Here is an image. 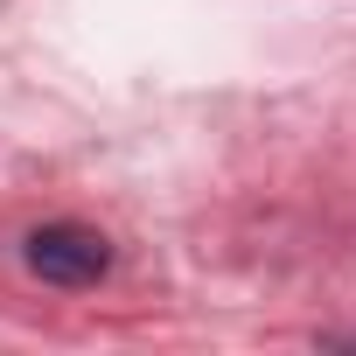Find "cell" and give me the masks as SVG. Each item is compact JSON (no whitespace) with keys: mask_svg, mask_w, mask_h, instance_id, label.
<instances>
[{"mask_svg":"<svg viewBox=\"0 0 356 356\" xmlns=\"http://www.w3.org/2000/svg\"><path fill=\"white\" fill-rule=\"evenodd\" d=\"M29 273L49 286H98L112 273V245L91 224H42L29 231Z\"/></svg>","mask_w":356,"mask_h":356,"instance_id":"6da1fadb","label":"cell"}]
</instances>
